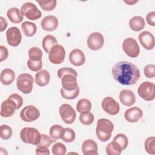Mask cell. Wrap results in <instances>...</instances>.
<instances>
[{"instance_id": "obj_1", "label": "cell", "mask_w": 155, "mask_h": 155, "mask_svg": "<svg viewBox=\"0 0 155 155\" xmlns=\"http://www.w3.org/2000/svg\"><path fill=\"white\" fill-rule=\"evenodd\" d=\"M114 79L124 85L135 84L140 77L139 68L129 61H120L114 65L111 70Z\"/></svg>"}, {"instance_id": "obj_2", "label": "cell", "mask_w": 155, "mask_h": 155, "mask_svg": "<svg viewBox=\"0 0 155 155\" xmlns=\"http://www.w3.org/2000/svg\"><path fill=\"white\" fill-rule=\"evenodd\" d=\"M114 128L113 124L109 119L101 118L97 120L96 133L97 138L102 142L108 140Z\"/></svg>"}, {"instance_id": "obj_3", "label": "cell", "mask_w": 155, "mask_h": 155, "mask_svg": "<svg viewBox=\"0 0 155 155\" xmlns=\"http://www.w3.org/2000/svg\"><path fill=\"white\" fill-rule=\"evenodd\" d=\"M20 137L22 141L25 143L37 145L41 141V134L35 128L25 127L21 131Z\"/></svg>"}, {"instance_id": "obj_4", "label": "cell", "mask_w": 155, "mask_h": 155, "mask_svg": "<svg viewBox=\"0 0 155 155\" xmlns=\"http://www.w3.org/2000/svg\"><path fill=\"white\" fill-rule=\"evenodd\" d=\"M34 79L28 73H22L16 79L17 88L24 94H29L33 90Z\"/></svg>"}, {"instance_id": "obj_5", "label": "cell", "mask_w": 155, "mask_h": 155, "mask_svg": "<svg viewBox=\"0 0 155 155\" xmlns=\"http://www.w3.org/2000/svg\"><path fill=\"white\" fill-rule=\"evenodd\" d=\"M137 93L139 96L145 101H153L155 97V85L148 81L143 82L138 87Z\"/></svg>"}, {"instance_id": "obj_6", "label": "cell", "mask_w": 155, "mask_h": 155, "mask_svg": "<svg viewBox=\"0 0 155 155\" xmlns=\"http://www.w3.org/2000/svg\"><path fill=\"white\" fill-rule=\"evenodd\" d=\"M21 12L23 16L30 20H37L42 16L41 12L34 4L30 2H27L21 6Z\"/></svg>"}, {"instance_id": "obj_7", "label": "cell", "mask_w": 155, "mask_h": 155, "mask_svg": "<svg viewBox=\"0 0 155 155\" xmlns=\"http://www.w3.org/2000/svg\"><path fill=\"white\" fill-rule=\"evenodd\" d=\"M59 113L62 120L65 124H71L76 119V111L70 104H62L59 108Z\"/></svg>"}, {"instance_id": "obj_8", "label": "cell", "mask_w": 155, "mask_h": 155, "mask_svg": "<svg viewBox=\"0 0 155 155\" xmlns=\"http://www.w3.org/2000/svg\"><path fill=\"white\" fill-rule=\"evenodd\" d=\"M124 52L131 58H136L140 53V48L137 41L133 38H126L122 43Z\"/></svg>"}, {"instance_id": "obj_9", "label": "cell", "mask_w": 155, "mask_h": 155, "mask_svg": "<svg viewBox=\"0 0 155 155\" xmlns=\"http://www.w3.org/2000/svg\"><path fill=\"white\" fill-rule=\"evenodd\" d=\"M65 50L61 45H55L50 50L48 59L53 64H61L65 59Z\"/></svg>"}, {"instance_id": "obj_10", "label": "cell", "mask_w": 155, "mask_h": 155, "mask_svg": "<svg viewBox=\"0 0 155 155\" xmlns=\"http://www.w3.org/2000/svg\"><path fill=\"white\" fill-rule=\"evenodd\" d=\"M40 116L39 110L33 105H27L22 108L20 113L21 119L27 122L37 120Z\"/></svg>"}, {"instance_id": "obj_11", "label": "cell", "mask_w": 155, "mask_h": 155, "mask_svg": "<svg viewBox=\"0 0 155 155\" xmlns=\"http://www.w3.org/2000/svg\"><path fill=\"white\" fill-rule=\"evenodd\" d=\"M87 45L90 50H99L104 45V38L102 34L99 32L91 33L87 41Z\"/></svg>"}, {"instance_id": "obj_12", "label": "cell", "mask_w": 155, "mask_h": 155, "mask_svg": "<svg viewBox=\"0 0 155 155\" xmlns=\"http://www.w3.org/2000/svg\"><path fill=\"white\" fill-rule=\"evenodd\" d=\"M102 107L104 111L110 115H116L120 110V106L113 97L108 96L102 101Z\"/></svg>"}, {"instance_id": "obj_13", "label": "cell", "mask_w": 155, "mask_h": 155, "mask_svg": "<svg viewBox=\"0 0 155 155\" xmlns=\"http://www.w3.org/2000/svg\"><path fill=\"white\" fill-rule=\"evenodd\" d=\"M6 38L8 44L12 47L18 46L22 39L21 31L16 27H12L7 30Z\"/></svg>"}, {"instance_id": "obj_14", "label": "cell", "mask_w": 155, "mask_h": 155, "mask_svg": "<svg viewBox=\"0 0 155 155\" xmlns=\"http://www.w3.org/2000/svg\"><path fill=\"white\" fill-rule=\"evenodd\" d=\"M139 41L140 44L146 50H151L154 47V36L148 31L141 32L138 36Z\"/></svg>"}, {"instance_id": "obj_15", "label": "cell", "mask_w": 155, "mask_h": 155, "mask_svg": "<svg viewBox=\"0 0 155 155\" xmlns=\"http://www.w3.org/2000/svg\"><path fill=\"white\" fill-rule=\"evenodd\" d=\"M142 110L137 107H134L127 109L124 113V117L125 120L130 123L137 122L142 118Z\"/></svg>"}, {"instance_id": "obj_16", "label": "cell", "mask_w": 155, "mask_h": 155, "mask_svg": "<svg viewBox=\"0 0 155 155\" xmlns=\"http://www.w3.org/2000/svg\"><path fill=\"white\" fill-rule=\"evenodd\" d=\"M16 109V104L12 100L7 99L2 102L1 105V116L4 117L12 116Z\"/></svg>"}, {"instance_id": "obj_17", "label": "cell", "mask_w": 155, "mask_h": 155, "mask_svg": "<svg viewBox=\"0 0 155 155\" xmlns=\"http://www.w3.org/2000/svg\"><path fill=\"white\" fill-rule=\"evenodd\" d=\"M41 25L42 29L45 31H54L58 27V19L53 15L46 16L42 20Z\"/></svg>"}, {"instance_id": "obj_18", "label": "cell", "mask_w": 155, "mask_h": 155, "mask_svg": "<svg viewBox=\"0 0 155 155\" xmlns=\"http://www.w3.org/2000/svg\"><path fill=\"white\" fill-rule=\"evenodd\" d=\"M69 60L70 63L74 66H81L85 61V57L80 49H73L69 54Z\"/></svg>"}, {"instance_id": "obj_19", "label": "cell", "mask_w": 155, "mask_h": 155, "mask_svg": "<svg viewBox=\"0 0 155 155\" xmlns=\"http://www.w3.org/2000/svg\"><path fill=\"white\" fill-rule=\"evenodd\" d=\"M61 84L62 88L67 91H73L78 87L76 77L71 74H65L61 78Z\"/></svg>"}, {"instance_id": "obj_20", "label": "cell", "mask_w": 155, "mask_h": 155, "mask_svg": "<svg viewBox=\"0 0 155 155\" xmlns=\"http://www.w3.org/2000/svg\"><path fill=\"white\" fill-rule=\"evenodd\" d=\"M121 103L127 107L133 105L136 102V97L134 93L130 90H122L119 96Z\"/></svg>"}, {"instance_id": "obj_21", "label": "cell", "mask_w": 155, "mask_h": 155, "mask_svg": "<svg viewBox=\"0 0 155 155\" xmlns=\"http://www.w3.org/2000/svg\"><path fill=\"white\" fill-rule=\"evenodd\" d=\"M97 145L92 139H87L82 144V151L84 155H96L97 153Z\"/></svg>"}, {"instance_id": "obj_22", "label": "cell", "mask_w": 155, "mask_h": 155, "mask_svg": "<svg viewBox=\"0 0 155 155\" xmlns=\"http://www.w3.org/2000/svg\"><path fill=\"white\" fill-rule=\"evenodd\" d=\"M50 73L46 70H41L35 74V83L40 86L44 87L47 85L50 81Z\"/></svg>"}, {"instance_id": "obj_23", "label": "cell", "mask_w": 155, "mask_h": 155, "mask_svg": "<svg viewBox=\"0 0 155 155\" xmlns=\"http://www.w3.org/2000/svg\"><path fill=\"white\" fill-rule=\"evenodd\" d=\"M7 16L10 21L15 24H18L22 21L23 15L19 8L12 7L7 12Z\"/></svg>"}, {"instance_id": "obj_24", "label": "cell", "mask_w": 155, "mask_h": 155, "mask_svg": "<svg viewBox=\"0 0 155 155\" xmlns=\"http://www.w3.org/2000/svg\"><path fill=\"white\" fill-rule=\"evenodd\" d=\"M15 78V73L13 70L10 68H5L1 73L0 76L1 82L5 85H10Z\"/></svg>"}, {"instance_id": "obj_25", "label": "cell", "mask_w": 155, "mask_h": 155, "mask_svg": "<svg viewBox=\"0 0 155 155\" xmlns=\"http://www.w3.org/2000/svg\"><path fill=\"white\" fill-rule=\"evenodd\" d=\"M145 25L144 19L140 16H135L129 21V26L130 28L135 31H139L142 30Z\"/></svg>"}, {"instance_id": "obj_26", "label": "cell", "mask_w": 155, "mask_h": 155, "mask_svg": "<svg viewBox=\"0 0 155 155\" xmlns=\"http://www.w3.org/2000/svg\"><path fill=\"white\" fill-rule=\"evenodd\" d=\"M58 44V41L56 38L51 35H46L42 39V46L45 51L49 53L50 49L55 45Z\"/></svg>"}, {"instance_id": "obj_27", "label": "cell", "mask_w": 155, "mask_h": 155, "mask_svg": "<svg viewBox=\"0 0 155 155\" xmlns=\"http://www.w3.org/2000/svg\"><path fill=\"white\" fill-rule=\"evenodd\" d=\"M21 28L24 34L28 37L33 36L36 32V25L35 23L25 21L21 24Z\"/></svg>"}, {"instance_id": "obj_28", "label": "cell", "mask_w": 155, "mask_h": 155, "mask_svg": "<svg viewBox=\"0 0 155 155\" xmlns=\"http://www.w3.org/2000/svg\"><path fill=\"white\" fill-rule=\"evenodd\" d=\"M91 109V102L85 98L80 99L76 104V110L80 113L90 111Z\"/></svg>"}, {"instance_id": "obj_29", "label": "cell", "mask_w": 155, "mask_h": 155, "mask_svg": "<svg viewBox=\"0 0 155 155\" xmlns=\"http://www.w3.org/2000/svg\"><path fill=\"white\" fill-rule=\"evenodd\" d=\"M122 151L120 145L114 140L109 143L106 147V153L108 155H119Z\"/></svg>"}, {"instance_id": "obj_30", "label": "cell", "mask_w": 155, "mask_h": 155, "mask_svg": "<svg viewBox=\"0 0 155 155\" xmlns=\"http://www.w3.org/2000/svg\"><path fill=\"white\" fill-rule=\"evenodd\" d=\"M64 131V128L60 125H53L50 128V136L51 139L56 140L61 139Z\"/></svg>"}, {"instance_id": "obj_31", "label": "cell", "mask_w": 155, "mask_h": 155, "mask_svg": "<svg viewBox=\"0 0 155 155\" xmlns=\"http://www.w3.org/2000/svg\"><path fill=\"white\" fill-rule=\"evenodd\" d=\"M36 2L40 5V7L42 10L47 12L52 11L56 7L57 4V1L56 0H36Z\"/></svg>"}, {"instance_id": "obj_32", "label": "cell", "mask_w": 155, "mask_h": 155, "mask_svg": "<svg viewBox=\"0 0 155 155\" xmlns=\"http://www.w3.org/2000/svg\"><path fill=\"white\" fill-rule=\"evenodd\" d=\"M28 57L30 59L35 61L42 60V51L38 47H31L28 50Z\"/></svg>"}, {"instance_id": "obj_33", "label": "cell", "mask_w": 155, "mask_h": 155, "mask_svg": "<svg viewBox=\"0 0 155 155\" xmlns=\"http://www.w3.org/2000/svg\"><path fill=\"white\" fill-rule=\"evenodd\" d=\"M79 94V88L78 87L75 90L73 91H67L63 88H61V94L62 97L66 99L72 100L76 99Z\"/></svg>"}, {"instance_id": "obj_34", "label": "cell", "mask_w": 155, "mask_h": 155, "mask_svg": "<svg viewBox=\"0 0 155 155\" xmlns=\"http://www.w3.org/2000/svg\"><path fill=\"white\" fill-rule=\"evenodd\" d=\"M144 147L146 151L150 154H155V137H148L145 141Z\"/></svg>"}, {"instance_id": "obj_35", "label": "cell", "mask_w": 155, "mask_h": 155, "mask_svg": "<svg viewBox=\"0 0 155 155\" xmlns=\"http://www.w3.org/2000/svg\"><path fill=\"white\" fill-rule=\"evenodd\" d=\"M79 119L81 123L83 125H89L93 122L94 117V115L89 111L87 113H81V114L79 115Z\"/></svg>"}, {"instance_id": "obj_36", "label": "cell", "mask_w": 155, "mask_h": 155, "mask_svg": "<svg viewBox=\"0 0 155 155\" xmlns=\"http://www.w3.org/2000/svg\"><path fill=\"white\" fill-rule=\"evenodd\" d=\"M76 137L75 132L70 128H65L61 139L65 142H72Z\"/></svg>"}, {"instance_id": "obj_37", "label": "cell", "mask_w": 155, "mask_h": 155, "mask_svg": "<svg viewBox=\"0 0 155 155\" xmlns=\"http://www.w3.org/2000/svg\"><path fill=\"white\" fill-rule=\"evenodd\" d=\"M0 137L3 140H8L12 136V129L7 125H2L0 127Z\"/></svg>"}, {"instance_id": "obj_38", "label": "cell", "mask_w": 155, "mask_h": 155, "mask_svg": "<svg viewBox=\"0 0 155 155\" xmlns=\"http://www.w3.org/2000/svg\"><path fill=\"white\" fill-rule=\"evenodd\" d=\"M113 140L118 143L120 145V147H122V150H124L128 146V138L124 134H122V133L117 134L113 138Z\"/></svg>"}, {"instance_id": "obj_39", "label": "cell", "mask_w": 155, "mask_h": 155, "mask_svg": "<svg viewBox=\"0 0 155 155\" xmlns=\"http://www.w3.org/2000/svg\"><path fill=\"white\" fill-rule=\"evenodd\" d=\"M51 151L54 155H64L66 153L67 149L64 144L58 142L53 145Z\"/></svg>"}, {"instance_id": "obj_40", "label": "cell", "mask_w": 155, "mask_h": 155, "mask_svg": "<svg viewBox=\"0 0 155 155\" xmlns=\"http://www.w3.org/2000/svg\"><path fill=\"white\" fill-rule=\"evenodd\" d=\"M67 74H71L76 78L78 76L76 71L70 67H63L59 69L57 71V75L60 79H61L64 75Z\"/></svg>"}, {"instance_id": "obj_41", "label": "cell", "mask_w": 155, "mask_h": 155, "mask_svg": "<svg viewBox=\"0 0 155 155\" xmlns=\"http://www.w3.org/2000/svg\"><path fill=\"white\" fill-rule=\"evenodd\" d=\"M28 68L33 71H38L42 68V60L35 61L31 59H28L27 62Z\"/></svg>"}, {"instance_id": "obj_42", "label": "cell", "mask_w": 155, "mask_h": 155, "mask_svg": "<svg viewBox=\"0 0 155 155\" xmlns=\"http://www.w3.org/2000/svg\"><path fill=\"white\" fill-rule=\"evenodd\" d=\"M56 140L51 139L46 134H41V139L40 142L36 145L37 147H49L51 144L53 142H56Z\"/></svg>"}, {"instance_id": "obj_43", "label": "cell", "mask_w": 155, "mask_h": 155, "mask_svg": "<svg viewBox=\"0 0 155 155\" xmlns=\"http://www.w3.org/2000/svg\"><path fill=\"white\" fill-rule=\"evenodd\" d=\"M145 76L148 78H153L155 76V65L154 64H148L143 69Z\"/></svg>"}, {"instance_id": "obj_44", "label": "cell", "mask_w": 155, "mask_h": 155, "mask_svg": "<svg viewBox=\"0 0 155 155\" xmlns=\"http://www.w3.org/2000/svg\"><path fill=\"white\" fill-rule=\"evenodd\" d=\"M8 99H9L14 102V103L16 104L17 110H18L23 104L22 97L17 93H13V94H10L8 97Z\"/></svg>"}, {"instance_id": "obj_45", "label": "cell", "mask_w": 155, "mask_h": 155, "mask_svg": "<svg viewBox=\"0 0 155 155\" xmlns=\"http://www.w3.org/2000/svg\"><path fill=\"white\" fill-rule=\"evenodd\" d=\"M147 23L151 26H155V12H151L148 13L146 16Z\"/></svg>"}, {"instance_id": "obj_46", "label": "cell", "mask_w": 155, "mask_h": 155, "mask_svg": "<svg viewBox=\"0 0 155 155\" xmlns=\"http://www.w3.org/2000/svg\"><path fill=\"white\" fill-rule=\"evenodd\" d=\"M0 51H1V56H0V62H2L7 59L8 56V51L7 48L3 46H0Z\"/></svg>"}, {"instance_id": "obj_47", "label": "cell", "mask_w": 155, "mask_h": 155, "mask_svg": "<svg viewBox=\"0 0 155 155\" xmlns=\"http://www.w3.org/2000/svg\"><path fill=\"white\" fill-rule=\"evenodd\" d=\"M36 154L37 155H49L50 151L47 147H38L36 149Z\"/></svg>"}, {"instance_id": "obj_48", "label": "cell", "mask_w": 155, "mask_h": 155, "mask_svg": "<svg viewBox=\"0 0 155 155\" xmlns=\"http://www.w3.org/2000/svg\"><path fill=\"white\" fill-rule=\"evenodd\" d=\"M0 19H1V23L0 31L2 32V31H3L7 28V22L6 19L5 18H4L2 16H1Z\"/></svg>"}, {"instance_id": "obj_49", "label": "cell", "mask_w": 155, "mask_h": 155, "mask_svg": "<svg viewBox=\"0 0 155 155\" xmlns=\"http://www.w3.org/2000/svg\"><path fill=\"white\" fill-rule=\"evenodd\" d=\"M137 1H124V2L129 4V5H133L134 4V3H136Z\"/></svg>"}]
</instances>
